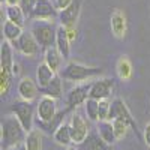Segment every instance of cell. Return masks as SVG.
<instances>
[{"label":"cell","instance_id":"4dcf8cb0","mask_svg":"<svg viewBox=\"0 0 150 150\" xmlns=\"http://www.w3.org/2000/svg\"><path fill=\"white\" fill-rule=\"evenodd\" d=\"M36 2L38 0H20V6H21V9L24 11V14H26L27 17H30L32 15V11H33V8H35V5H36Z\"/></svg>","mask_w":150,"mask_h":150},{"label":"cell","instance_id":"83f0119b","mask_svg":"<svg viewBox=\"0 0 150 150\" xmlns=\"http://www.w3.org/2000/svg\"><path fill=\"white\" fill-rule=\"evenodd\" d=\"M86 105V112H87V117L93 122H99V101L93 98H89L87 101L84 102Z\"/></svg>","mask_w":150,"mask_h":150},{"label":"cell","instance_id":"30bf717a","mask_svg":"<svg viewBox=\"0 0 150 150\" xmlns=\"http://www.w3.org/2000/svg\"><path fill=\"white\" fill-rule=\"evenodd\" d=\"M114 119L125 120V122H128L132 128H137V123H135V120L132 119V114H131L129 108L126 107L125 101H123V99H120V98H116L114 101L111 102L108 120H114Z\"/></svg>","mask_w":150,"mask_h":150},{"label":"cell","instance_id":"836d02e7","mask_svg":"<svg viewBox=\"0 0 150 150\" xmlns=\"http://www.w3.org/2000/svg\"><path fill=\"white\" fill-rule=\"evenodd\" d=\"M144 141L150 147V123H147L146 128H144Z\"/></svg>","mask_w":150,"mask_h":150},{"label":"cell","instance_id":"6da1fadb","mask_svg":"<svg viewBox=\"0 0 150 150\" xmlns=\"http://www.w3.org/2000/svg\"><path fill=\"white\" fill-rule=\"evenodd\" d=\"M2 149H12L26 141L27 131L24 129L17 116H5L2 119Z\"/></svg>","mask_w":150,"mask_h":150},{"label":"cell","instance_id":"9a60e30c","mask_svg":"<svg viewBox=\"0 0 150 150\" xmlns=\"http://www.w3.org/2000/svg\"><path fill=\"white\" fill-rule=\"evenodd\" d=\"M56 47L59 48V51L62 53L65 59L69 57V53H71V39L68 36V32L65 29V26H60L57 27V36H56Z\"/></svg>","mask_w":150,"mask_h":150},{"label":"cell","instance_id":"5b68a950","mask_svg":"<svg viewBox=\"0 0 150 150\" xmlns=\"http://www.w3.org/2000/svg\"><path fill=\"white\" fill-rule=\"evenodd\" d=\"M18 51L27 57H35L39 53V42L36 41V38L32 32H23V35L17 39V42L12 44Z\"/></svg>","mask_w":150,"mask_h":150},{"label":"cell","instance_id":"52a82bcc","mask_svg":"<svg viewBox=\"0 0 150 150\" xmlns=\"http://www.w3.org/2000/svg\"><path fill=\"white\" fill-rule=\"evenodd\" d=\"M57 116V104L51 96H42L38 104V123H48Z\"/></svg>","mask_w":150,"mask_h":150},{"label":"cell","instance_id":"44dd1931","mask_svg":"<svg viewBox=\"0 0 150 150\" xmlns=\"http://www.w3.org/2000/svg\"><path fill=\"white\" fill-rule=\"evenodd\" d=\"M2 27H3V36H5V39L9 41L11 44L17 42V39L23 35V27L18 26V24H15V23L9 21V20L2 24Z\"/></svg>","mask_w":150,"mask_h":150},{"label":"cell","instance_id":"8992f818","mask_svg":"<svg viewBox=\"0 0 150 150\" xmlns=\"http://www.w3.org/2000/svg\"><path fill=\"white\" fill-rule=\"evenodd\" d=\"M69 126H71V134H72V141L75 144H81L87 135H89V123L86 122V119L78 114V112H74L72 117H71V122H69Z\"/></svg>","mask_w":150,"mask_h":150},{"label":"cell","instance_id":"5bb4252c","mask_svg":"<svg viewBox=\"0 0 150 150\" xmlns=\"http://www.w3.org/2000/svg\"><path fill=\"white\" fill-rule=\"evenodd\" d=\"M39 86H38L36 81H33L32 78L29 77H24L20 80L18 83V95L21 99H24V101H33V99L38 96V93H39Z\"/></svg>","mask_w":150,"mask_h":150},{"label":"cell","instance_id":"8fae6325","mask_svg":"<svg viewBox=\"0 0 150 150\" xmlns=\"http://www.w3.org/2000/svg\"><path fill=\"white\" fill-rule=\"evenodd\" d=\"M110 27H111V33L114 35V38L117 39H123L126 36L128 32V20L125 12L120 9H114L110 15Z\"/></svg>","mask_w":150,"mask_h":150},{"label":"cell","instance_id":"1f68e13d","mask_svg":"<svg viewBox=\"0 0 150 150\" xmlns=\"http://www.w3.org/2000/svg\"><path fill=\"white\" fill-rule=\"evenodd\" d=\"M72 2H74V0H53V3H54V6H56V9H57L59 12L63 11V9H66Z\"/></svg>","mask_w":150,"mask_h":150},{"label":"cell","instance_id":"f1b7e54d","mask_svg":"<svg viewBox=\"0 0 150 150\" xmlns=\"http://www.w3.org/2000/svg\"><path fill=\"white\" fill-rule=\"evenodd\" d=\"M112 122V126H114V132H116V138L117 140H122L126 137L128 134V128L131 126V125L128 122H125V120H120V119H114V120H111Z\"/></svg>","mask_w":150,"mask_h":150},{"label":"cell","instance_id":"ba28073f","mask_svg":"<svg viewBox=\"0 0 150 150\" xmlns=\"http://www.w3.org/2000/svg\"><path fill=\"white\" fill-rule=\"evenodd\" d=\"M59 14V11L56 9L54 3H51L50 0H38L33 11H32V20H45V21H53Z\"/></svg>","mask_w":150,"mask_h":150},{"label":"cell","instance_id":"d6a6232c","mask_svg":"<svg viewBox=\"0 0 150 150\" xmlns=\"http://www.w3.org/2000/svg\"><path fill=\"white\" fill-rule=\"evenodd\" d=\"M65 29H66V32H68V36H69L71 42L77 39V26H66Z\"/></svg>","mask_w":150,"mask_h":150},{"label":"cell","instance_id":"9c48e42d","mask_svg":"<svg viewBox=\"0 0 150 150\" xmlns=\"http://www.w3.org/2000/svg\"><path fill=\"white\" fill-rule=\"evenodd\" d=\"M92 83H86V84H78L75 86L74 89L68 93L66 96V105L68 108H75L80 104H84L87 99H89V93H90V89H92Z\"/></svg>","mask_w":150,"mask_h":150},{"label":"cell","instance_id":"7a4b0ae2","mask_svg":"<svg viewBox=\"0 0 150 150\" xmlns=\"http://www.w3.org/2000/svg\"><path fill=\"white\" fill-rule=\"evenodd\" d=\"M101 68H92V66H84L81 63H75V62H69V63L60 69V77L68 81H75L80 83L84 80H89L98 75H102Z\"/></svg>","mask_w":150,"mask_h":150},{"label":"cell","instance_id":"7c38bea8","mask_svg":"<svg viewBox=\"0 0 150 150\" xmlns=\"http://www.w3.org/2000/svg\"><path fill=\"white\" fill-rule=\"evenodd\" d=\"M84 0H74V2L63 11L59 12V18L62 26H77V21L81 14V8H83Z\"/></svg>","mask_w":150,"mask_h":150},{"label":"cell","instance_id":"cb8c5ba5","mask_svg":"<svg viewBox=\"0 0 150 150\" xmlns=\"http://www.w3.org/2000/svg\"><path fill=\"white\" fill-rule=\"evenodd\" d=\"M117 75L119 78L123 80V81H128L132 78V74H134V69H132V63L131 60L126 57V56H122L119 60H117Z\"/></svg>","mask_w":150,"mask_h":150},{"label":"cell","instance_id":"d6986e66","mask_svg":"<svg viewBox=\"0 0 150 150\" xmlns=\"http://www.w3.org/2000/svg\"><path fill=\"white\" fill-rule=\"evenodd\" d=\"M98 134L101 135V138L110 146L112 143H116V132H114V126H112L111 120H99L98 122Z\"/></svg>","mask_w":150,"mask_h":150},{"label":"cell","instance_id":"ffe728a7","mask_svg":"<svg viewBox=\"0 0 150 150\" xmlns=\"http://www.w3.org/2000/svg\"><path fill=\"white\" fill-rule=\"evenodd\" d=\"M80 146L83 150H108V144L101 138L99 134H89Z\"/></svg>","mask_w":150,"mask_h":150},{"label":"cell","instance_id":"e575fe53","mask_svg":"<svg viewBox=\"0 0 150 150\" xmlns=\"http://www.w3.org/2000/svg\"><path fill=\"white\" fill-rule=\"evenodd\" d=\"M9 150H27V147H26V144H18V146H15V147H12V149H9Z\"/></svg>","mask_w":150,"mask_h":150},{"label":"cell","instance_id":"3957f363","mask_svg":"<svg viewBox=\"0 0 150 150\" xmlns=\"http://www.w3.org/2000/svg\"><path fill=\"white\" fill-rule=\"evenodd\" d=\"M30 32L35 35L36 41L39 42L42 48H50L56 44V36H57V27L53 24V21H45V20H35L32 23Z\"/></svg>","mask_w":150,"mask_h":150},{"label":"cell","instance_id":"484cf974","mask_svg":"<svg viewBox=\"0 0 150 150\" xmlns=\"http://www.w3.org/2000/svg\"><path fill=\"white\" fill-rule=\"evenodd\" d=\"M24 17H26V14H24V11L21 9L20 5H8L6 8V18L12 23L18 24V26H24Z\"/></svg>","mask_w":150,"mask_h":150},{"label":"cell","instance_id":"277c9868","mask_svg":"<svg viewBox=\"0 0 150 150\" xmlns=\"http://www.w3.org/2000/svg\"><path fill=\"white\" fill-rule=\"evenodd\" d=\"M12 112L17 116V119L21 122V125L24 126L27 132L32 131V125H33V108L30 101H24V99H18L12 104L11 107Z\"/></svg>","mask_w":150,"mask_h":150},{"label":"cell","instance_id":"e0dca14e","mask_svg":"<svg viewBox=\"0 0 150 150\" xmlns=\"http://www.w3.org/2000/svg\"><path fill=\"white\" fill-rule=\"evenodd\" d=\"M63 56L59 51L57 47H50L45 50V63L51 68L54 72H59L62 69V62H63Z\"/></svg>","mask_w":150,"mask_h":150},{"label":"cell","instance_id":"4fadbf2b","mask_svg":"<svg viewBox=\"0 0 150 150\" xmlns=\"http://www.w3.org/2000/svg\"><path fill=\"white\" fill-rule=\"evenodd\" d=\"M112 87H114V80L112 78H101V80H96L92 83V89L89 93V98L93 99H107L111 92H112Z\"/></svg>","mask_w":150,"mask_h":150},{"label":"cell","instance_id":"2e32d148","mask_svg":"<svg viewBox=\"0 0 150 150\" xmlns=\"http://www.w3.org/2000/svg\"><path fill=\"white\" fill-rule=\"evenodd\" d=\"M54 77H56V72L50 68L45 62L38 66V69H36V83H38V86H39V89L47 87L53 81Z\"/></svg>","mask_w":150,"mask_h":150},{"label":"cell","instance_id":"4316f807","mask_svg":"<svg viewBox=\"0 0 150 150\" xmlns=\"http://www.w3.org/2000/svg\"><path fill=\"white\" fill-rule=\"evenodd\" d=\"M12 75L14 74H12L11 71H6V69L0 68V93H2V98H5L11 90Z\"/></svg>","mask_w":150,"mask_h":150},{"label":"cell","instance_id":"d4e9b609","mask_svg":"<svg viewBox=\"0 0 150 150\" xmlns=\"http://www.w3.org/2000/svg\"><path fill=\"white\" fill-rule=\"evenodd\" d=\"M41 92L45 95V96H51L54 99L57 98H62V95H63V84H62V77H56L53 78V81L50 83L47 87H44V89H41Z\"/></svg>","mask_w":150,"mask_h":150},{"label":"cell","instance_id":"ac0fdd59","mask_svg":"<svg viewBox=\"0 0 150 150\" xmlns=\"http://www.w3.org/2000/svg\"><path fill=\"white\" fill-rule=\"evenodd\" d=\"M0 68L11 71L14 68V53H12V47L9 41H3L0 47Z\"/></svg>","mask_w":150,"mask_h":150},{"label":"cell","instance_id":"f546056e","mask_svg":"<svg viewBox=\"0 0 150 150\" xmlns=\"http://www.w3.org/2000/svg\"><path fill=\"white\" fill-rule=\"evenodd\" d=\"M110 108H111L110 101H107V99H101L99 101V120H108Z\"/></svg>","mask_w":150,"mask_h":150},{"label":"cell","instance_id":"8d00e7d4","mask_svg":"<svg viewBox=\"0 0 150 150\" xmlns=\"http://www.w3.org/2000/svg\"><path fill=\"white\" fill-rule=\"evenodd\" d=\"M68 150H80V149H77V147H68Z\"/></svg>","mask_w":150,"mask_h":150},{"label":"cell","instance_id":"d590c367","mask_svg":"<svg viewBox=\"0 0 150 150\" xmlns=\"http://www.w3.org/2000/svg\"><path fill=\"white\" fill-rule=\"evenodd\" d=\"M5 2H6L8 5H18L20 0H5Z\"/></svg>","mask_w":150,"mask_h":150},{"label":"cell","instance_id":"603a6c76","mask_svg":"<svg viewBox=\"0 0 150 150\" xmlns=\"http://www.w3.org/2000/svg\"><path fill=\"white\" fill-rule=\"evenodd\" d=\"M42 143H44V135H42L41 128L32 129L30 132H27L26 141H24L27 150H42Z\"/></svg>","mask_w":150,"mask_h":150},{"label":"cell","instance_id":"7402d4cb","mask_svg":"<svg viewBox=\"0 0 150 150\" xmlns=\"http://www.w3.org/2000/svg\"><path fill=\"white\" fill-rule=\"evenodd\" d=\"M54 135V141L60 146H69L72 141V134H71V126L69 123H62L60 126L56 129V132L53 134Z\"/></svg>","mask_w":150,"mask_h":150}]
</instances>
